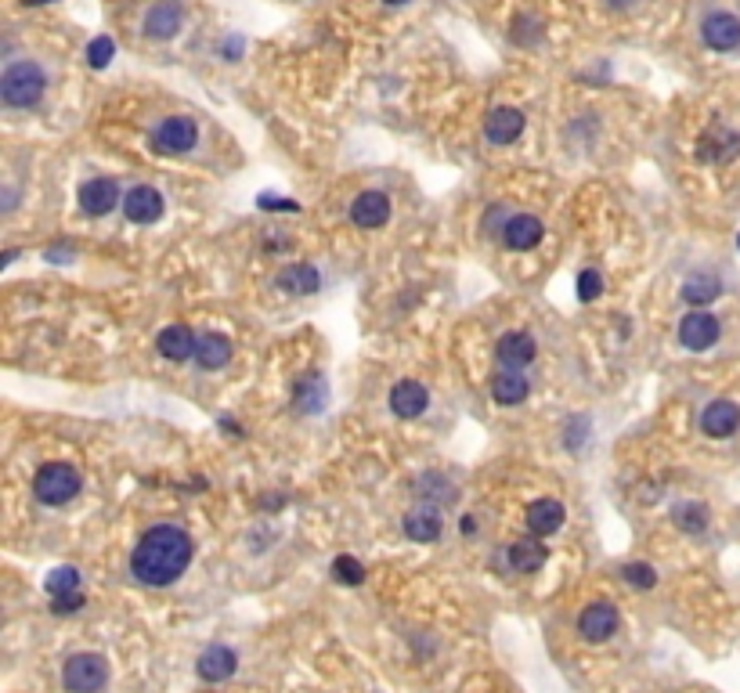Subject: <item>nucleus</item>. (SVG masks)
<instances>
[{
    "mask_svg": "<svg viewBox=\"0 0 740 693\" xmlns=\"http://www.w3.org/2000/svg\"><path fill=\"white\" fill-rule=\"evenodd\" d=\"M192 538L185 527L177 524H156L141 535L138 549L130 553V574L141 585H170L192 564Z\"/></svg>",
    "mask_w": 740,
    "mask_h": 693,
    "instance_id": "nucleus-1",
    "label": "nucleus"
},
{
    "mask_svg": "<svg viewBox=\"0 0 740 693\" xmlns=\"http://www.w3.org/2000/svg\"><path fill=\"white\" fill-rule=\"evenodd\" d=\"M44 91H47L44 69L37 62H29V58L11 62L4 69V76H0V98H4L8 109H33L44 98Z\"/></svg>",
    "mask_w": 740,
    "mask_h": 693,
    "instance_id": "nucleus-2",
    "label": "nucleus"
},
{
    "mask_svg": "<svg viewBox=\"0 0 740 693\" xmlns=\"http://www.w3.org/2000/svg\"><path fill=\"white\" fill-rule=\"evenodd\" d=\"M80 488H84V481L69 462H47L33 477V495L44 506H65L69 499L80 495Z\"/></svg>",
    "mask_w": 740,
    "mask_h": 693,
    "instance_id": "nucleus-3",
    "label": "nucleus"
},
{
    "mask_svg": "<svg viewBox=\"0 0 740 693\" xmlns=\"http://www.w3.org/2000/svg\"><path fill=\"white\" fill-rule=\"evenodd\" d=\"M62 683L69 693H98L109 683V665L98 654H76L65 661Z\"/></svg>",
    "mask_w": 740,
    "mask_h": 693,
    "instance_id": "nucleus-4",
    "label": "nucleus"
},
{
    "mask_svg": "<svg viewBox=\"0 0 740 693\" xmlns=\"http://www.w3.org/2000/svg\"><path fill=\"white\" fill-rule=\"evenodd\" d=\"M195 141H199V127L188 116H167L152 130V148L159 156H185L195 148Z\"/></svg>",
    "mask_w": 740,
    "mask_h": 693,
    "instance_id": "nucleus-5",
    "label": "nucleus"
},
{
    "mask_svg": "<svg viewBox=\"0 0 740 693\" xmlns=\"http://www.w3.org/2000/svg\"><path fill=\"white\" fill-rule=\"evenodd\" d=\"M719 333H722V325L712 311H690V315L679 322V343L694 354L715 347V343H719Z\"/></svg>",
    "mask_w": 740,
    "mask_h": 693,
    "instance_id": "nucleus-6",
    "label": "nucleus"
},
{
    "mask_svg": "<svg viewBox=\"0 0 740 693\" xmlns=\"http://www.w3.org/2000/svg\"><path fill=\"white\" fill-rule=\"evenodd\" d=\"M701 40L712 51L726 55V51H737L740 47V19L730 11H708L701 22Z\"/></svg>",
    "mask_w": 740,
    "mask_h": 693,
    "instance_id": "nucleus-7",
    "label": "nucleus"
},
{
    "mask_svg": "<svg viewBox=\"0 0 740 693\" xmlns=\"http://www.w3.org/2000/svg\"><path fill=\"white\" fill-rule=\"evenodd\" d=\"M181 22H185V11H181L177 0H156V4L145 11L141 33L152 40H174L177 33H181Z\"/></svg>",
    "mask_w": 740,
    "mask_h": 693,
    "instance_id": "nucleus-8",
    "label": "nucleus"
},
{
    "mask_svg": "<svg viewBox=\"0 0 740 693\" xmlns=\"http://www.w3.org/2000/svg\"><path fill=\"white\" fill-rule=\"evenodd\" d=\"M542 235H546V224L538 221L535 213H509L506 228H502V242L513 253L535 250L538 242H542Z\"/></svg>",
    "mask_w": 740,
    "mask_h": 693,
    "instance_id": "nucleus-9",
    "label": "nucleus"
},
{
    "mask_svg": "<svg viewBox=\"0 0 740 693\" xmlns=\"http://www.w3.org/2000/svg\"><path fill=\"white\" fill-rule=\"evenodd\" d=\"M116 203H123V199H120V185L112 177H91V181L80 185V210L87 217H105V213L116 210Z\"/></svg>",
    "mask_w": 740,
    "mask_h": 693,
    "instance_id": "nucleus-10",
    "label": "nucleus"
},
{
    "mask_svg": "<svg viewBox=\"0 0 740 693\" xmlns=\"http://www.w3.org/2000/svg\"><path fill=\"white\" fill-rule=\"evenodd\" d=\"M524 127H528V116L520 109L502 105V109L488 112V120H484V138H488V145H513V141L524 134Z\"/></svg>",
    "mask_w": 740,
    "mask_h": 693,
    "instance_id": "nucleus-11",
    "label": "nucleus"
},
{
    "mask_svg": "<svg viewBox=\"0 0 740 693\" xmlns=\"http://www.w3.org/2000/svg\"><path fill=\"white\" fill-rule=\"evenodd\" d=\"M123 213L134 224H156L163 217V195L152 185H138L123 195Z\"/></svg>",
    "mask_w": 740,
    "mask_h": 693,
    "instance_id": "nucleus-12",
    "label": "nucleus"
},
{
    "mask_svg": "<svg viewBox=\"0 0 740 693\" xmlns=\"http://www.w3.org/2000/svg\"><path fill=\"white\" fill-rule=\"evenodd\" d=\"M578 629H582V636L589 639V643L611 639L614 632H618V607H614V603H592V607L582 610Z\"/></svg>",
    "mask_w": 740,
    "mask_h": 693,
    "instance_id": "nucleus-13",
    "label": "nucleus"
},
{
    "mask_svg": "<svg viewBox=\"0 0 740 693\" xmlns=\"http://www.w3.org/2000/svg\"><path fill=\"white\" fill-rule=\"evenodd\" d=\"M538 347L528 333H506L499 343H495V358H499L502 369H513V372H524L535 361Z\"/></svg>",
    "mask_w": 740,
    "mask_h": 693,
    "instance_id": "nucleus-14",
    "label": "nucleus"
},
{
    "mask_svg": "<svg viewBox=\"0 0 740 693\" xmlns=\"http://www.w3.org/2000/svg\"><path fill=\"white\" fill-rule=\"evenodd\" d=\"M426 405H430V394H426V387L416 383V379H401V383H394V390H390V412L398 419L423 416Z\"/></svg>",
    "mask_w": 740,
    "mask_h": 693,
    "instance_id": "nucleus-15",
    "label": "nucleus"
},
{
    "mask_svg": "<svg viewBox=\"0 0 740 693\" xmlns=\"http://www.w3.org/2000/svg\"><path fill=\"white\" fill-rule=\"evenodd\" d=\"M351 221L365 231L383 228L390 221V199L383 192H361L351 203Z\"/></svg>",
    "mask_w": 740,
    "mask_h": 693,
    "instance_id": "nucleus-16",
    "label": "nucleus"
},
{
    "mask_svg": "<svg viewBox=\"0 0 740 693\" xmlns=\"http://www.w3.org/2000/svg\"><path fill=\"white\" fill-rule=\"evenodd\" d=\"M740 426V405L733 401H712V405L701 412V430L708 437H733Z\"/></svg>",
    "mask_w": 740,
    "mask_h": 693,
    "instance_id": "nucleus-17",
    "label": "nucleus"
},
{
    "mask_svg": "<svg viewBox=\"0 0 740 693\" xmlns=\"http://www.w3.org/2000/svg\"><path fill=\"white\" fill-rule=\"evenodd\" d=\"M156 347L167 361H188L199 351V340H195V333L188 325H167V329L156 336Z\"/></svg>",
    "mask_w": 740,
    "mask_h": 693,
    "instance_id": "nucleus-18",
    "label": "nucleus"
},
{
    "mask_svg": "<svg viewBox=\"0 0 740 693\" xmlns=\"http://www.w3.org/2000/svg\"><path fill=\"white\" fill-rule=\"evenodd\" d=\"M441 527H444L441 509L430 506V502L416 506L405 517V535L412 538V542H437V538H441Z\"/></svg>",
    "mask_w": 740,
    "mask_h": 693,
    "instance_id": "nucleus-19",
    "label": "nucleus"
},
{
    "mask_svg": "<svg viewBox=\"0 0 740 693\" xmlns=\"http://www.w3.org/2000/svg\"><path fill=\"white\" fill-rule=\"evenodd\" d=\"M528 390H531V383H528V376H524V372L502 369L499 376L491 379V398L499 401L502 408L520 405V401L528 398Z\"/></svg>",
    "mask_w": 740,
    "mask_h": 693,
    "instance_id": "nucleus-20",
    "label": "nucleus"
},
{
    "mask_svg": "<svg viewBox=\"0 0 740 693\" xmlns=\"http://www.w3.org/2000/svg\"><path fill=\"white\" fill-rule=\"evenodd\" d=\"M564 506L556 499H538L528 506V527L535 531V535H556L560 527H564Z\"/></svg>",
    "mask_w": 740,
    "mask_h": 693,
    "instance_id": "nucleus-21",
    "label": "nucleus"
},
{
    "mask_svg": "<svg viewBox=\"0 0 740 693\" xmlns=\"http://www.w3.org/2000/svg\"><path fill=\"white\" fill-rule=\"evenodd\" d=\"M195 361H199V369H206V372L224 369V365L232 361V340H228V336H221V333H206L203 340H199Z\"/></svg>",
    "mask_w": 740,
    "mask_h": 693,
    "instance_id": "nucleus-22",
    "label": "nucleus"
},
{
    "mask_svg": "<svg viewBox=\"0 0 740 693\" xmlns=\"http://www.w3.org/2000/svg\"><path fill=\"white\" fill-rule=\"evenodd\" d=\"M546 549H542V542H535V538H520V542H513L509 546V567L520 574H535L542 571V564H546Z\"/></svg>",
    "mask_w": 740,
    "mask_h": 693,
    "instance_id": "nucleus-23",
    "label": "nucleus"
},
{
    "mask_svg": "<svg viewBox=\"0 0 740 693\" xmlns=\"http://www.w3.org/2000/svg\"><path fill=\"white\" fill-rule=\"evenodd\" d=\"M235 672V654L228 647H210L203 657H199V675L206 683H221Z\"/></svg>",
    "mask_w": 740,
    "mask_h": 693,
    "instance_id": "nucleus-24",
    "label": "nucleus"
},
{
    "mask_svg": "<svg viewBox=\"0 0 740 693\" xmlns=\"http://www.w3.org/2000/svg\"><path fill=\"white\" fill-rule=\"evenodd\" d=\"M719 293H722V282L712 275V271H697L694 278H686V286H683V300L686 304H694V307L712 304Z\"/></svg>",
    "mask_w": 740,
    "mask_h": 693,
    "instance_id": "nucleus-25",
    "label": "nucleus"
},
{
    "mask_svg": "<svg viewBox=\"0 0 740 693\" xmlns=\"http://www.w3.org/2000/svg\"><path fill=\"white\" fill-rule=\"evenodd\" d=\"M278 286L293 289V293H318L322 278H318V271L311 264H293V268H286L278 275Z\"/></svg>",
    "mask_w": 740,
    "mask_h": 693,
    "instance_id": "nucleus-26",
    "label": "nucleus"
},
{
    "mask_svg": "<svg viewBox=\"0 0 740 693\" xmlns=\"http://www.w3.org/2000/svg\"><path fill=\"white\" fill-rule=\"evenodd\" d=\"M296 405L304 408V412H322L325 408V383L315 372L296 383Z\"/></svg>",
    "mask_w": 740,
    "mask_h": 693,
    "instance_id": "nucleus-27",
    "label": "nucleus"
},
{
    "mask_svg": "<svg viewBox=\"0 0 740 693\" xmlns=\"http://www.w3.org/2000/svg\"><path fill=\"white\" fill-rule=\"evenodd\" d=\"M672 520H676V527H683L686 535H701L708 527V509L701 502H683V506L672 509Z\"/></svg>",
    "mask_w": 740,
    "mask_h": 693,
    "instance_id": "nucleus-28",
    "label": "nucleus"
},
{
    "mask_svg": "<svg viewBox=\"0 0 740 693\" xmlns=\"http://www.w3.org/2000/svg\"><path fill=\"white\" fill-rule=\"evenodd\" d=\"M44 589L51 596H65V592H80V571L76 567H58V571L47 574Z\"/></svg>",
    "mask_w": 740,
    "mask_h": 693,
    "instance_id": "nucleus-29",
    "label": "nucleus"
},
{
    "mask_svg": "<svg viewBox=\"0 0 740 693\" xmlns=\"http://www.w3.org/2000/svg\"><path fill=\"white\" fill-rule=\"evenodd\" d=\"M112 58H116V44H112V37H94L84 51V62L91 65V69H105Z\"/></svg>",
    "mask_w": 740,
    "mask_h": 693,
    "instance_id": "nucleus-30",
    "label": "nucleus"
},
{
    "mask_svg": "<svg viewBox=\"0 0 740 693\" xmlns=\"http://www.w3.org/2000/svg\"><path fill=\"white\" fill-rule=\"evenodd\" d=\"M333 578L343 585H361L365 582V567L354 560V556H336L333 560Z\"/></svg>",
    "mask_w": 740,
    "mask_h": 693,
    "instance_id": "nucleus-31",
    "label": "nucleus"
},
{
    "mask_svg": "<svg viewBox=\"0 0 740 693\" xmlns=\"http://www.w3.org/2000/svg\"><path fill=\"white\" fill-rule=\"evenodd\" d=\"M574 286H578V300H582V304H592V300L603 293V278H600V271L585 268L582 275H578V282H574Z\"/></svg>",
    "mask_w": 740,
    "mask_h": 693,
    "instance_id": "nucleus-32",
    "label": "nucleus"
},
{
    "mask_svg": "<svg viewBox=\"0 0 740 693\" xmlns=\"http://www.w3.org/2000/svg\"><path fill=\"white\" fill-rule=\"evenodd\" d=\"M621 574H625V582L636 585V589H654V582H657V571L650 564H625Z\"/></svg>",
    "mask_w": 740,
    "mask_h": 693,
    "instance_id": "nucleus-33",
    "label": "nucleus"
},
{
    "mask_svg": "<svg viewBox=\"0 0 740 693\" xmlns=\"http://www.w3.org/2000/svg\"><path fill=\"white\" fill-rule=\"evenodd\" d=\"M76 607H84V596L80 592H65V596H55V614H73Z\"/></svg>",
    "mask_w": 740,
    "mask_h": 693,
    "instance_id": "nucleus-34",
    "label": "nucleus"
},
{
    "mask_svg": "<svg viewBox=\"0 0 740 693\" xmlns=\"http://www.w3.org/2000/svg\"><path fill=\"white\" fill-rule=\"evenodd\" d=\"M260 210H289V213H296L300 206H296L293 199H275V195H264V199H260Z\"/></svg>",
    "mask_w": 740,
    "mask_h": 693,
    "instance_id": "nucleus-35",
    "label": "nucleus"
},
{
    "mask_svg": "<svg viewBox=\"0 0 740 693\" xmlns=\"http://www.w3.org/2000/svg\"><path fill=\"white\" fill-rule=\"evenodd\" d=\"M459 527H463L466 535H473V531H477V524H473V517H463V520H459Z\"/></svg>",
    "mask_w": 740,
    "mask_h": 693,
    "instance_id": "nucleus-36",
    "label": "nucleus"
},
{
    "mask_svg": "<svg viewBox=\"0 0 740 693\" xmlns=\"http://www.w3.org/2000/svg\"><path fill=\"white\" fill-rule=\"evenodd\" d=\"M607 4H611V8H629V4H632V0H607Z\"/></svg>",
    "mask_w": 740,
    "mask_h": 693,
    "instance_id": "nucleus-37",
    "label": "nucleus"
},
{
    "mask_svg": "<svg viewBox=\"0 0 740 693\" xmlns=\"http://www.w3.org/2000/svg\"><path fill=\"white\" fill-rule=\"evenodd\" d=\"M383 4H390V8H398V4H408V0H383Z\"/></svg>",
    "mask_w": 740,
    "mask_h": 693,
    "instance_id": "nucleus-38",
    "label": "nucleus"
},
{
    "mask_svg": "<svg viewBox=\"0 0 740 693\" xmlns=\"http://www.w3.org/2000/svg\"><path fill=\"white\" fill-rule=\"evenodd\" d=\"M22 4H51V0H22Z\"/></svg>",
    "mask_w": 740,
    "mask_h": 693,
    "instance_id": "nucleus-39",
    "label": "nucleus"
},
{
    "mask_svg": "<svg viewBox=\"0 0 740 693\" xmlns=\"http://www.w3.org/2000/svg\"><path fill=\"white\" fill-rule=\"evenodd\" d=\"M737 250H740V235H737Z\"/></svg>",
    "mask_w": 740,
    "mask_h": 693,
    "instance_id": "nucleus-40",
    "label": "nucleus"
}]
</instances>
